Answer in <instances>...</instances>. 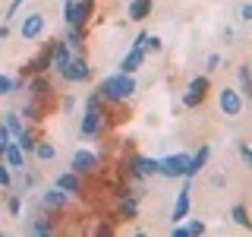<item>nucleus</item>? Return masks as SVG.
<instances>
[{"label":"nucleus","mask_w":252,"mask_h":237,"mask_svg":"<svg viewBox=\"0 0 252 237\" xmlns=\"http://www.w3.org/2000/svg\"><path fill=\"white\" fill-rule=\"evenodd\" d=\"M211 184H215V187H224L227 177H224V174H215V177H211Z\"/></svg>","instance_id":"ea45409f"},{"label":"nucleus","mask_w":252,"mask_h":237,"mask_svg":"<svg viewBox=\"0 0 252 237\" xmlns=\"http://www.w3.org/2000/svg\"><path fill=\"white\" fill-rule=\"evenodd\" d=\"M189 205H192V177H186V184L180 187V193H177V202H173V212H170L173 225H177V221H186Z\"/></svg>","instance_id":"9d476101"},{"label":"nucleus","mask_w":252,"mask_h":237,"mask_svg":"<svg viewBox=\"0 0 252 237\" xmlns=\"http://www.w3.org/2000/svg\"><path fill=\"white\" fill-rule=\"evenodd\" d=\"M29 228H32V234H41V237L54 231V225H51V218H47V215H35Z\"/></svg>","instance_id":"bb28decb"},{"label":"nucleus","mask_w":252,"mask_h":237,"mask_svg":"<svg viewBox=\"0 0 252 237\" xmlns=\"http://www.w3.org/2000/svg\"><path fill=\"white\" fill-rule=\"evenodd\" d=\"M3 123L10 126L13 136H19V133L26 130V123H22V114H19V111H6V114H3Z\"/></svg>","instance_id":"393cba45"},{"label":"nucleus","mask_w":252,"mask_h":237,"mask_svg":"<svg viewBox=\"0 0 252 237\" xmlns=\"http://www.w3.org/2000/svg\"><path fill=\"white\" fill-rule=\"evenodd\" d=\"M19 114H22V120H41V108H38V98H35V95H29V101L22 105Z\"/></svg>","instance_id":"b1692460"},{"label":"nucleus","mask_w":252,"mask_h":237,"mask_svg":"<svg viewBox=\"0 0 252 237\" xmlns=\"http://www.w3.org/2000/svg\"><path fill=\"white\" fill-rule=\"evenodd\" d=\"M218 108H220L224 117H240L243 114V95H240V89L224 85V89L218 92Z\"/></svg>","instance_id":"39448f33"},{"label":"nucleus","mask_w":252,"mask_h":237,"mask_svg":"<svg viewBox=\"0 0 252 237\" xmlns=\"http://www.w3.org/2000/svg\"><path fill=\"white\" fill-rule=\"evenodd\" d=\"M22 3H26V0H13V3H10V6H6V13H3V22H10V19H13V16H16V13H19V6H22Z\"/></svg>","instance_id":"f704fd0d"},{"label":"nucleus","mask_w":252,"mask_h":237,"mask_svg":"<svg viewBox=\"0 0 252 237\" xmlns=\"http://www.w3.org/2000/svg\"><path fill=\"white\" fill-rule=\"evenodd\" d=\"M120 215L123 218H136L139 215V199L132 193H123V202H120Z\"/></svg>","instance_id":"5701e85b"},{"label":"nucleus","mask_w":252,"mask_h":237,"mask_svg":"<svg viewBox=\"0 0 252 237\" xmlns=\"http://www.w3.org/2000/svg\"><path fill=\"white\" fill-rule=\"evenodd\" d=\"M186 231H189V237H199V234L208 231V228H205L202 218H189V221H186Z\"/></svg>","instance_id":"c756f323"},{"label":"nucleus","mask_w":252,"mask_h":237,"mask_svg":"<svg viewBox=\"0 0 252 237\" xmlns=\"http://www.w3.org/2000/svg\"><path fill=\"white\" fill-rule=\"evenodd\" d=\"M0 187H3V190H10V187H13V174H10V164H6L3 158H0Z\"/></svg>","instance_id":"2f4dec72"},{"label":"nucleus","mask_w":252,"mask_h":237,"mask_svg":"<svg viewBox=\"0 0 252 237\" xmlns=\"http://www.w3.org/2000/svg\"><path fill=\"white\" fill-rule=\"evenodd\" d=\"M0 158L10 164V171H26V152H22L16 142H10V146L3 149V155H0Z\"/></svg>","instance_id":"dca6fc26"},{"label":"nucleus","mask_w":252,"mask_h":237,"mask_svg":"<svg viewBox=\"0 0 252 237\" xmlns=\"http://www.w3.org/2000/svg\"><path fill=\"white\" fill-rule=\"evenodd\" d=\"M98 92L101 98L110 101V105H123L136 95V76L132 73H114V76H104L98 82Z\"/></svg>","instance_id":"f257e3e1"},{"label":"nucleus","mask_w":252,"mask_h":237,"mask_svg":"<svg viewBox=\"0 0 252 237\" xmlns=\"http://www.w3.org/2000/svg\"><path fill=\"white\" fill-rule=\"evenodd\" d=\"M230 218H233V221H236L240 228H246V231H252V218H249V209H246L243 202H236L233 209H230Z\"/></svg>","instance_id":"4be33fe9"},{"label":"nucleus","mask_w":252,"mask_h":237,"mask_svg":"<svg viewBox=\"0 0 252 237\" xmlns=\"http://www.w3.org/2000/svg\"><path fill=\"white\" fill-rule=\"evenodd\" d=\"M240 19L243 22H252V3H243L240 6Z\"/></svg>","instance_id":"4c0bfd02"},{"label":"nucleus","mask_w":252,"mask_h":237,"mask_svg":"<svg viewBox=\"0 0 252 237\" xmlns=\"http://www.w3.org/2000/svg\"><path fill=\"white\" fill-rule=\"evenodd\" d=\"M32 155H35L41 164H47V161H54V158H57V146H54V142H47V139H41V142H35V152H32Z\"/></svg>","instance_id":"aec40b11"},{"label":"nucleus","mask_w":252,"mask_h":237,"mask_svg":"<svg viewBox=\"0 0 252 237\" xmlns=\"http://www.w3.org/2000/svg\"><path fill=\"white\" fill-rule=\"evenodd\" d=\"M60 79H66V82H89V79H92L89 60H85L82 54H73V60H69V67L60 73Z\"/></svg>","instance_id":"1a4fd4ad"},{"label":"nucleus","mask_w":252,"mask_h":237,"mask_svg":"<svg viewBox=\"0 0 252 237\" xmlns=\"http://www.w3.org/2000/svg\"><path fill=\"white\" fill-rule=\"evenodd\" d=\"M13 142H16V146H19V149H22V152H26V155H32V152H35V142H38V139L32 136L29 130H22L19 136H13Z\"/></svg>","instance_id":"a878e982"},{"label":"nucleus","mask_w":252,"mask_h":237,"mask_svg":"<svg viewBox=\"0 0 252 237\" xmlns=\"http://www.w3.org/2000/svg\"><path fill=\"white\" fill-rule=\"evenodd\" d=\"M63 44H66L73 54L82 51V44H85V32H82V26H66V38H63Z\"/></svg>","instance_id":"a211bd4d"},{"label":"nucleus","mask_w":252,"mask_h":237,"mask_svg":"<svg viewBox=\"0 0 252 237\" xmlns=\"http://www.w3.org/2000/svg\"><path fill=\"white\" fill-rule=\"evenodd\" d=\"M76 108V98L73 95H66V98H63V111H73Z\"/></svg>","instance_id":"58836bf2"},{"label":"nucleus","mask_w":252,"mask_h":237,"mask_svg":"<svg viewBox=\"0 0 252 237\" xmlns=\"http://www.w3.org/2000/svg\"><path fill=\"white\" fill-rule=\"evenodd\" d=\"M208 158H211V146H208V142H202L199 152L189 155V174H186V177H195V174H199L205 164H208Z\"/></svg>","instance_id":"f3484780"},{"label":"nucleus","mask_w":252,"mask_h":237,"mask_svg":"<svg viewBox=\"0 0 252 237\" xmlns=\"http://www.w3.org/2000/svg\"><path fill=\"white\" fill-rule=\"evenodd\" d=\"M161 38H155V35H145V44H142V51L145 54H161Z\"/></svg>","instance_id":"7c9ffc66"},{"label":"nucleus","mask_w":252,"mask_h":237,"mask_svg":"<svg viewBox=\"0 0 252 237\" xmlns=\"http://www.w3.org/2000/svg\"><path fill=\"white\" fill-rule=\"evenodd\" d=\"M158 168H161V158H148V155H132L129 158V174L136 180L158 177Z\"/></svg>","instance_id":"0eeeda50"},{"label":"nucleus","mask_w":252,"mask_h":237,"mask_svg":"<svg viewBox=\"0 0 252 237\" xmlns=\"http://www.w3.org/2000/svg\"><path fill=\"white\" fill-rule=\"evenodd\" d=\"M145 57H148V54L142 51V47H129V51H126V57L120 60V73H132V76H136V70L145 63Z\"/></svg>","instance_id":"4468645a"},{"label":"nucleus","mask_w":252,"mask_h":237,"mask_svg":"<svg viewBox=\"0 0 252 237\" xmlns=\"http://www.w3.org/2000/svg\"><path fill=\"white\" fill-rule=\"evenodd\" d=\"M220 63H224V60H220V54H208V60H205V73H218V70H220Z\"/></svg>","instance_id":"473e14b6"},{"label":"nucleus","mask_w":252,"mask_h":237,"mask_svg":"<svg viewBox=\"0 0 252 237\" xmlns=\"http://www.w3.org/2000/svg\"><path fill=\"white\" fill-rule=\"evenodd\" d=\"M6 212H10L13 218H19V212H22V193H13L10 199H6Z\"/></svg>","instance_id":"c85d7f7f"},{"label":"nucleus","mask_w":252,"mask_h":237,"mask_svg":"<svg viewBox=\"0 0 252 237\" xmlns=\"http://www.w3.org/2000/svg\"><path fill=\"white\" fill-rule=\"evenodd\" d=\"M158 174H161V177H170V180L186 177V174H189V155L186 152H177V155L161 158V168H158Z\"/></svg>","instance_id":"423d86ee"},{"label":"nucleus","mask_w":252,"mask_h":237,"mask_svg":"<svg viewBox=\"0 0 252 237\" xmlns=\"http://www.w3.org/2000/svg\"><path fill=\"white\" fill-rule=\"evenodd\" d=\"M240 155H243V161L252 168V146H249V142H240Z\"/></svg>","instance_id":"e433bc0d"},{"label":"nucleus","mask_w":252,"mask_h":237,"mask_svg":"<svg viewBox=\"0 0 252 237\" xmlns=\"http://www.w3.org/2000/svg\"><path fill=\"white\" fill-rule=\"evenodd\" d=\"M6 35H10V26H6V22H3V26H0V41H3Z\"/></svg>","instance_id":"a19ab883"},{"label":"nucleus","mask_w":252,"mask_h":237,"mask_svg":"<svg viewBox=\"0 0 252 237\" xmlns=\"http://www.w3.org/2000/svg\"><path fill=\"white\" fill-rule=\"evenodd\" d=\"M94 168H98V155L89 152V149H76L73 158H69V171L76 174H92Z\"/></svg>","instance_id":"9b49d317"},{"label":"nucleus","mask_w":252,"mask_h":237,"mask_svg":"<svg viewBox=\"0 0 252 237\" xmlns=\"http://www.w3.org/2000/svg\"><path fill=\"white\" fill-rule=\"evenodd\" d=\"M47 92H54V89H51V79H47L44 73H35V76H32V82H29V95H35V98H44Z\"/></svg>","instance_id":"6ab92c4d"},{"label":"nucleus","mask_w":252,"mask_h":237,"mask_svg":"<svg viewBox=\"0 0 252 237\" xmlns=\"http://www.w3.org/2000/svg\"><path fill=\"white\" fill-rule=\"evenodd\" d=\"M205 95H208V73L192 76V79H189V85H186L183 105H186V108H199L202 101H205Z\"/></svg>","instance_id":"6e6552de"},{"label":"nucleus","mask_w":252,"mask_h":237,"mask_svg":"<svg viewBox=\"0 0 252 237\" xmlns=\"http://www.w3.org/2000/svg\"><path fill=\"white\" fill-rule=\"evenodd\" d=\"M69 60H73V51H69V47L60 41V44H57V51H54V60H51V67L57 70V73H63V70L69 67Z\"/></svg>","instance_id":"412c9836"},{"label":"nucleus","mask_w":252,"mask_h":237,"mask_svg":"<svg viewBox=\"0 0 252 237\" xmlns=\"http://www.w3.org/2000/svg\"><path fill=\"white\" fill-rule=\"evenodd\" d=\"M0 95H13V79L0 73Z\"/></svg>","instance_id":"c9c22d12"},{"label":"nucleus","mask_w":252,"mask_h":237,"mask_svg":"<svg viewBox=\"0 0 252 237\" xmlns=\"http://www.w3.org/2000/svg\"><path fill=\"white\" fill-rule=\"evenodd\" d=\"M155 10V3L152 0H129V6H126V19H132V22H142V19H148Z\"/></svg>","instance_id":"2eb2a0df"},{"label":"nucleus","mask_w":252,"mask_h":237,"mask_svg":"<svg viewBox=\"0 0 252 237\" xmlns=\"http://www.w3.org/2000/svg\"><path fill=\"white\" fill-rule=\"evenodd\" d=\"M240 95L252 98V70L249 67H240Z\"/></svg>","instance_id":"cd10ccee"},{"label":"nucleus","mask_w":252,"mask_h":237,"mask_svg":"<svg viewBox=\"0 0 252 237\" xmlns=\"http://www.w3.org/2000/svg\"><path fill=\"white\" fill-rule=\"evenodd\" d=\"M44 29H47V16L41 10H32V13L22 16L19 35H22V41H38V38L44 35Z\"/></svg>","instance_id":"7ed1b4c3"},{"label":"nucleus","mask_w":252,"mask_h":237,"mask_svg":"<svg viewBox=\"0 0 252 237\" xmlns=\"http://www.w3.org/2000/svg\"><path fill=\"white\" fill-rule=\"evenodd\" d=\"M69 199H73V196H69V193H63L60 187H47L44 193H41V205H44L47 212H60V209H66Z\"/></svg>","instance_id":"f8f14e48"},{"label":"nucleus","mask_w":252,"mask_h":237,"mask_svg":"<svg viewBox=\"0 0 252 237\" xmlns=\"http://www.w3.org/2000/svg\"><path fill=\"white\" fill-rule=\"evenodd\" d=\"M101 105H104L101 92L98 89L89 92V98H85V114H82V126H79V133H82L85 139L101 136V130H104V114H101Z\"/></svg>","instance_id":"f03ea898"},{"label":"nucleus","mask_w":252,"mask_h":237,"mask_svg":"<svg viewBox=\"0 0 252 237\" xmlns=\"http://www.w3.org/2000/svg\"><path fill=\"white\" fill-rule=\"evenodd\" d=\"M92 16V0H63V22L66 26H85Z\"/></svg>","instance_id":"20e7f679"},{"label":"nucleus","mask_w":252,"mask_h":237,"mask_svg":"<svg viewBox=\"0 0 252 237\" xmlns=\"http://www.w3.org/2000/svg\"><path fill=\"white\" fill-rule=\"evenodd\" d=\"M249 26H252V22H249Z\"/></svg>","instance_id":"79ce46f5"},{"label":"nucleus","mask_w":252,"mask_h":237,"mask_svg":"<svg viewBox=\"0 0 252 237\" xmlns=\"http://www.w3.org/2000/svg\"><path fill=\"white\" fill-rule=\"evenodd\" d=\"M54 187H60L63 193H69V196H79V193H82V174H76V171H63V174H57Z\"/></svg>","instance_id":"ddd939ff"},{"label":"nucleus","mask_w":252,"mask_h":237,"mask_svg":"<svg viewBox=\"0 0 252 237\" xmlns=\"http://www.w3.org/2000/svg\"><path fill=\"white\" fill-rule=\"evenodd\" d=\"M249 70H252V67H249Z\"/></svg>","instance_id":"37998d69"},{"label":"nucleus","mask_w":252,"mask_h":237,"mask_svg":"<svg viewBox=\"0 0 252 237\" xmlns=\"http://www.w3.org/2000/svg\"><path fill=\"white\" fill-rule=\"evenodd\" d=\"M13 142V133H10V126L6 123H0V155H3V149Z\"/></svg>","instance_id":"72a5a7b5"}]
</instances>
